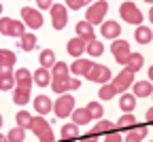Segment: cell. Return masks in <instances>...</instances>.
<instances>
[{"label": "cell", "instance_id": "6da1fadb", "mask_svg": "<svg viewBox=\"0 0 153 142\" xmlns=\"http://www.w3.org/2000/svg\"><path fill=\"white\" fill-rule=\"evenodd\" d=\"M106 11H108V2H106V0H96V2L87 9V13H85V21H89L91 26L102 24Z\"/></svg>", "mask_w": 153, "mask_h": 142}, {"label": "cell", "instance_id": "7a4b0ae2", "mask_svg": "<svg viewBox=\"0 0 153 142\" xmlns=\"http://www.w3.org/2000/svg\"><path fill=\"white\" fill-rule=\"evenodd\" d=\"M119 15H121L123 21H128L132 26H140L143 24V13H140V9L134 2H123L119 7Z\"/></svg>", "mask_w": 153, "mask_h": 142}, {"label": "cell", "instance_id": "3957f363", "mask_svg": "<svg viewBox=\"0 0 153 142\" xmlns=\"http://www.w3.org/2000/svg\"><path fill=\"white\" fill-rule=\"evenodd\" d=\"M72 110H74V98L70 93H62L53 102V112H55V117H60V119L72 115Z\"/></svg>", "mask_w": 153, "mask_h": 142}, {"label": "cell", "instance_id": "277c9868", "mask_svg": "<svg viewBox=\"0 0 153 142\" xmlns=\"http://www.w3.org/2000/svg\"><path fill=\"white\" fill-rule=\"evenodd\" d=\"M111 51H113V57H115V62L126 66L128 64V57H130V43L123 38H115L113 40V45H111Z\"/></svg>", "mask_w": 153, "mask_h": 142}, {"label": "cell", "instance_id": "5b68a950", "mask_svg": "<svg viewBox=\"0 0 153 142\" xmlns=\"http://www.w3.org/2000/svg\"><path fill=\"white\" fill-rule=\"evenodd\" d=\"M132 83H134V72L128 70V68H123L119 74H115V76L111 78V85L115 87V91H117V93H123L126 89H130Z\"/></svg>", "mask_w": 153, "mask_h": 142}, {"label": "cell", "instance_id": "8992f818", "mask_svg": "<svg viewBox=\"0 0 153 142\" xmlns=\"http://www.w3.org/2000/svg\"><path fill=\"white\" fill-rule=\"evenodd\" d=\"M85 78L91 81V83H100V85H104V83H111L113 74H111V70H108L106 66H102V64H94V66L89 68V72L85 74Z\"/></svg>", "mask_w": 153, "mask_h": 142}, {"label": "cell", "instance_id": "52a82bcc", "mask_svg": "<svg viewBox=\"0 0 153 142\" xmlns=\"http://www.w3.org/2000/svg\"><path fill=\"white\" fill-rule=\"evenodd\" d=\"M81 87V81L79 78H72V76H68V78H51V89L55 91V93H68V91H72V89H79Z\"/></svg>", "mask_w": 153, "mask_h": 142}, {"label": "cell", "instance_id": "ba28073f", "mask_svg": "<svg viewBox=\"0 0 153 142\" xmlns=\"http://www.w3.org/2000/svg\"><path fill=\"white\" fill-rule=\"evenodd\" d=\"M49 11H51V24H53V28H55V30L66 28V24H68V11H66V7L53 2Z\"/></svg>", "mask_w": 153, "mask_h": 142}, {"label": "cell", "instance_id": "9c48e42d", "mask_svg": "<svg viewBox=\"0 0 153 142\" xmlns=\"http://www.w3.org/2000/svg\"><path fill=\"white\" fill-rule=\"evenodd\" d=\"M22 19H24V24L28 26V28H32V30H38L43 26V15H41V11H36V9H32V7H24L22 9Z\"/></svg>", "mask_w": 153, "mask_h": 142}, {"label": "cell", "instance_id": "30bf717a", "mask_svg": "<svg viewBox=\"0 0 153 142\" xmlns=\"http://www.w3.org/2000/svg\"><path fill=\"white\" fill-rule=\"evenodd\" d=\"M100 34H102V38H111V40L119 38L121 36L119 21H102L100 24Z\"/></svg>", "mask_w": 153, "mask_h": 142}, {"label": "cell", "instance_id": "8fae6325", "mask_svg": "<svg viewBox=\"0 0 153 142\" xmlns=\"http://www.w3.org/2000/svg\"><path fill=\"white\" fill-rule=\"evenodd\" d=\"M85 47H87L85 40H83V38H79V36H74V38H70V40H68L66 51H68V55H72V57L76 59V57H81V55L85 53Z\"/></svg>", "mask_w": 153, "mask_h": 142}, {"label": "cell", "instance_id": "7c38bea8", "mask_svg": "<svg viewBox=\"0 0 153 142\" xmlns=\"http://www.w3.org/2000/svg\"><path fill=\"white\" fill-rule=\"evenodd\" d=\"M94 66V62L91 59H83V57H76L74 62L70 64V72L74 74V76H85L87 72H89V68Z\"/></svg>", "mask_w": 153, "mask_h": 142}, {"label": "cell", "instance_id": "4fadbf2b", "mask_svg": "<svg viewBox=\"0 0 153 142\" xmlns=\"http://www.w3.org/2000/svg\"><path fill=\"white\" fill-rule=\"evenodd\" d=\"M15 87V72L13 68H0V91H9Z\"/></svg>", "mask_w": 153, "mask_h": 142}, {"label": "cell", "instance_id": "5bb4252c", "mask_svg": "<svg viewBox=\"0 0 153 142\" xmlns=\"http://www.w3.org/2000/svg\"><path fill=\"white\" fill-rule=\"evenodd\" d=\"M147 132H149L147 125H132L128 136L123 138V142H143L147 138Z\"/></svg>", "mask_w": 153, "mask_h": 142}, {"label": "cell", "instance_id": "9a60e30c", "mask_svg": "<svg viewBox=\"0 0 153 142\" xmlns=\"http://www.w3.org/2000/svg\"><path fill=\"white\" fill-rule=\"evenodd\" d=\"M13 102L17 106H26L30 102V87H24V85H15L13 87Z\"/></svg>", "mask_w": 153, "mask_h": 142}, {"label": "cell", "instance_id": "2e32d148", "mask_svg": "<svg viewBox=\"0 0 153 142\" xmlns=\"http://www.w3.org/2000/svg\"><path fill=\"white\" fill-rule=\"evenodd\" d=\"M30 129L34 132V136L41 138L43 134H47L51 129V123L45 119V117H32V123H30Z\"/></svg>", "mask_w": 153, "mask_h": 142}, {"label": "cell", "instance_id": "e0dca14e", "mask_svg": "<svg viewBox=\"0 0 153 142\" xmlns=\"http://www.w3.org/2000/svg\"><path fill=\"white\" fill-rule=\"evenodd\" d=\"M51 108H53L51 98H47V95H36L34 98V110L41 115V117L47 115V112H51Z\"/></svg>", "mask_w": 153, "mask_h": 142}, {"label": "cell", "instance_id": "ac0fdd59", "mask_svg": "<svg viewBox=\"0 0 153 142\" xmlns=\"http://www.w3.org/2000/svg\"><path fill=\"white\" fill-rule=\"evenodd\" d=\"M113 129H117V125H115L113 121L100 119L98 123L91 127V132H89V134H94V136H106V134H108V132H113Z\"/></svg>", "mask_w": 153, "mask_h": 142}, {"label": "cell", "instance_id": "d6986e66", "mask_svg": "<svg viewBox=\"0 0 153 142\" xmlns=\"http://www.w3.org/2000/svg\"><path fill=\"white\" fill-rule=\"evenodd\" d=\"M132 91L136 98H147L153 93V85H151V81H136V85L132 83Z\"/></svg>", "mask_w": 153, "mask_h": 142}, {"label": "cell", "instance_id": "ffe728a7", "mask_svg": "<svg viewBox=\"0 0 153 142\" xmlns=\"http://www.w3.org/2000/svg\"><path fill=\"white\" fill-rule=\"evenodd\" d=\"M32 78H34V83L38 87H47V85H51V70H47V68L41 66L38 70H34Z\"/></svg>", "mask_w": 153, "mask_h": 142}, {"label": "cell", "instance_id": "44dd1931", "mask_svg": "<svg viewBox=\"0 0 153 142\" xmlns=\"http://www.w3.org/2000/svg\"><path fill=\"white\" fill-rule=\"evenodd\" d=\"M76 36L79 38H83L85 43H89V40H94V26L89 24V21H79L76 24Z\"/></svg>", "mask_w": 153, "mask_h": 142}, {"label": "cell", "instance_id": "7402d4cb", "mask_svg": "<svg viewBox=\"0 0 153 142\" xmlns=\"http://www.w3.org/2000/svg\"><path fill=\"white\" fill-rule=\"evenodd\" d=\"M34 78H32V72L26 70V68H19L15 72V85H24V87H32Z\"/></svg>", "mask_w": 153, "mask_h": 142}, {"label": "cell", "instance_id": "603a6c76", "mask_svg": "<svg viewBox=\"0 0 153 142\" xmlns=\"http://www.w3.org/2000/svg\"><path fill=\"white\" fill-rule=\"evenodd\" d=\"M134 38H136V43H140V45H149L151 38H153V32H151V28H147V26H136Z\"/></svg>", "mask_w": 153, "mask_h": 142}, {"label": "cell", "instance_id": "cb8c5ba5", "mask_svg": "<svg viewBox=\"0 0 153 142\" xmlns=\"http://www.w3.org/2000/svg\"><path fill=\"white\" fill-rule=\"evenodd\" d=\"M119 108L123 112H132L134 108H136V95L134 93H123L119 98Z\"/></svg>", "mask_w": 153, "mask_h": 142}, {"label": "cell", "instance_id": "d4e9b609", "mask_svg": "<svg viewBox=\"0 0 153 142\" xmlns=\"http://www.w3.org/2000/svg\"><path fill=\"white\" fill-rule=\"evenodd\" d=\"M17 55L11 49H0V68H13Z\"/></svg>", "mask_w": 153, "mask_h": 142}, {"label": "cell", "instance_id": "484cf974", "mask_svg": "<svg viewBox=\"0 0 153 142\" xmlns=\"http://www.w3.org/2000/svg\"><path fill=\"white\" fill-rule=\"evenodd\" d=\"M34 47H36V36L32 32H26L19 36V49L22 51H32Z\"/></svg>", "mask_w": 153, "mask_h": 142}, {"label": "cell", "instance_id": "4316f807", "mask_svg": "<svg viewBox=\"0 0 153 142\" xmlns=\"http://www.w3.org/2000/svg\"><path fill=\"white\" fill-rule=\"evenodd\" d=\"M143 64H145V57H143L140 53H130L126 68H128V70H132V72H138V70L143 68Z\"/></svg>", "mask_w": 153, "mask_h": 142}, {"label": "cell", "instance_id": "83f0119b", "mask_svg": "<svg viewBox=\"0 0 153 142\" xmlns=\"http://www.w3.org/2000/svg\"><path fill=\"white\" fill-rule=\"evenodd\" d=\"M38 59H41V66H43V68H47V70H51V68H53V64L57 62V59H55V53H53L51 49H43V51H41V55H38Z\"/></svg>", "mask_w": 153, "mask_h": 142}, {"label": "cell", "instance_id": "f1b7e54d", "mask_svg": "<svg viewBox=\"0 0 153 142\" xmlns=\"http://www.w3.org/2000/svg\"><path fill=\"white\" fill-rule=\"evenodd\" d=\"M89 121H91V117H89L87 108H74L72 110V123L74 125H85Z\"/></svg>", "mask_w": 153, "mask_h": 142}, {"label": "cell", "instance_id": "f546056e", "mask_svg": "<svg viewBox=\"0 0 153 142\" xmlns=\"http://www.w3.org/2000/svg\"><path fill=\"white\" fill-rule=\"evenodd\" d=\"M85 51H87V55L89 57H100L102 53H104V45L100 43V40H89L87 43V47H85Z\"/></svg>", "mask_w": 153, "mask_h": 142}, {"label": "cell", "instance_id": "4dcf8cb0", "mask_svg": "<svg viewBox=\"0 0 153 142\" xmlns=\"http://www.w3.org/2000/svg\"><path fill=\"white\" fill-rule=\"evenodd\" d=\"M68 64L64 62H55L53 68H51V78H68Z\"/></svg>", "mask_w": 153, "mask_h": 142}, {"label": "cell", "instance_id": "1f68e13d", "mask_svg": "<svg viewBox=\"0 0 153 142\" xmlns=\"http://www.w3.org/2000/svg\"><path fill=\"white\" fill-rule=\"evenodd\" d=\"M76 138H79V125L74 123L62 125V140H76Z\"/></svg>", "mask_w": 153, "mask_h": 142}, {"label": "cell", "instance_id": "d6a6232c", "mask_svg": "<svg viewBox=\"0 0 153 142\" xmlns=\"http://www.w3.org/2000/svg\"><path fill=\"white\" fill-rule=\"evenodd\" d=\"M15 123H17L19 127H24V129H30V123H32V115H30L28 110H19V112L15 115Z\"/></svg>", "mask_w": 153, "mask_h": 142}, {"label": "cell", "instance_id": "836d02e7", "mask_svg": "<svg viewBox=\"0 0 153 142\" xmlns=\"http://www.w3.org/2000/svg\"><path fill=\"white\" fill-rule=\"evenodd\" d=\"M132 125H136V117H134L132 112H126L123 117H119V121H117V129L121 132V129H130Z\"/></svg>", "mask_w": 153, "mask_h": 142}, {"label": "cell", "instance_id": "e575fe53", "mask_svg": "<svg viewBox=\"0 0 153 142\" xmlns=\"http://www.w3.org/2000/svg\"><path fill=\"white\" fill-rule=\"evenodd\" d=\"M98 95H100V100H104V102H108V100H113L115 95H117V91H115V87L111 85V83H104L100 89H98Z\"/></svg>", "mask_w": 153, "mask_h": 142}, {"label": "cell", "instance_id": "d590c367", "mask_svg": "<svg viewBox=\"0 0 153 142\" xmlns=\"http://www.w3.org/2000/svg\"><path fill=\"white\" fill-rule=\"evenodd\" d=\"M7 138H9V142H26V129L17 125L7 134Z\"/></svg>", "mask_w": 153, "mask_h": 142}, {"label": "cell", "instance_id": "8d00e7d4", "mask_svg": "<svg viewBox=\"0 0 153 142\" xmlns=\"http://www.w3.org/2000/svg\"><path fill=\"white\" fill-rule=\"evenodd\" d=\"M85 108H87V112H89V117H91V119H102L104 106H102L100 102H89Z\"/></svg>", "mask_w": 153, "mask_h": 142}, {"label": "cell", "instance_id": "74e56055", "mask_svg": "<svg viewBox=\"0 0 153 142\" xmlns=\"http://www.w3.org/2000/svg\"><path fill=\"white\" fill-rule=\"evenodd\" d=\"M11 28H13V17H0V34L11 36Z\"/></svg>", "mask_w": 153, "mask_h": 142}, {"label": "cell", "instance_id": "f35d334b", "mask_svg": "<svg viewBox=\"0 0 153 142\" xmlns=\"http://www.w3.org/2000/svg\"><path fill=\"white\" fill-rule=\"evenodd\" d=\"M22 34H26V24H24V21H17V19H13V28H11V36L19 38Z\"/></svg>", "mask_w": 153, "mask_h": 142}, {"label": "cell", "instance_id": "ab89813d", "mask_svg": "<svg viewBox=\"0 0 153 142\" xmlns=\"http://www.w3.org/2000/svg\"><path fill=\"white\" fill-rule=\"evenodd\" d=\"M104 142H123V136H121L119 129H113V132H108L104 136Z\"/></svg>", "mask_w": 153, "mask_h": 142}, {"label": "cell", "instance_id": "60d3db41", "mask_svg": "<svg viewBox=\"0 0 153 142\" xmlns=\"http://www.w3.org/2000/svg\"><path fill=\"white\" fill-rule=\"evenodd\" d=\"M66 4H68V9H72V11H79L85 2H83V0H66Z\"/></svg>", "mask_w": 153, "mask_h": 142}, {"label": "cell", "instance_id": "b9f144b4", "mask_svg": "<svg viewBox=\"0 0 153 142\" xmlns=\"http://www.w3.org/2000/svg\"><path fill=\"white\" fill-rule=\"evenodd\" d=\"M36 4H38V9H51L53 0H36Z\"/></svg>", "mask_w": 153, "mask_h": 142}, {"label": "cell", "instance_id": "7bdbcfd3", "mask_svg": "<svg viewBox=\"0 0 153 142\" xmlns=\"http://www.w3.org/2000/svg\"><path fill=\"white\" fill-rule=\"evenodd\" d=\"M79 142H98V140H96V136H94V134H85V136H81V138H79Z\"/></svg>", "mask_w": 153, "mask_h": 142}, {"label": "cell", "instance_id": "ee69618b", "mask_svg": "<svg viewBox=\"0 0 153 142\" xmlns=\"http://www.w3.org/2000/svg\"><path fill=\"white\" fill-rule=\"evenodd\" d=\"M147 123H151V125H153V106L147 110Z\"/></svg>", "mask_w": 153, "mask_h": 142}, {"label": "cell", "instance_id": "f6af8a7d", "mask_svg": "<svg viewBox=\"0 0 153 142\" xmlns=\"http://www.w3.org/2000/svg\"><path fill=\"white\" fill-rule=\"evenodd\" d=\"M147 74H149V81H151V83H153V64L149 66V72H147Z\"/></svg>", "mask_w": 153, "mask_h": 142}, {"label": "cell", "instance_id": "bcb514c9", "mask_svg": "<svg viewBox=\"0 0 153 142\" xmlns=\"http://www.w3.org/2000/svg\"><path fill=\"white\" fill-rule=\"evenodd\" d=\"M0 142H9V138H7V136H2V134H0Z\"/></svg>", "mask_w": 153, "mask_h": 142}, {"label": "cell", "instance_id": "7dc6e473", "mask_svg": "<svg viewBox=\"0 0 153 142\" xmlns=\"http://www.w3.org/2000/svg\"><path fill=\"white\" fill-rule=\"evenodd\" d=\"M149 19L153 21V4H151V11H149Z\"/></svg>", "mask_w": 153, "mask_h": 142}, {"label": "cell", "instance_id": "c3c4849f", "mask_svg": "<svg viewBox=\"0 0 153 142\" xmlns=\"http://www.w3.org/2000/svg\"><path fill=\"white\" fill-rule=\"evenodd\" d=\"M0 127H2V115H0Z\"/></svg>", "mask_w": 153, "mask_h": 142}, {"label": "cell", "instance_id": "681fc988", "mask_svg": "<svg viewBox=\"0 0 153 142\" xmlns=\"http://www.w3.org/2000/svg\"><path fill=\"white\" fill-rule=\"evenodd\" d=\"M145 2H149V4H153V0H145Z\"/></svg>", "mask_w": 153, "mask_h": 142}, {"label": "cell", "instance_id": "f907efd6", "mask_svg": "<svg viewBox=\"0 0 153 142\" xmlns=\"http://www.w3.org/2000/svg\"><path fill=\"white\" fill-rule=\"evenodd\" d=\"M62 142H74V140H62Z\"/></svg>", "mask_w": 153, "mask_h": 142}, {"label": "cell", "instance_id": "816d5d0a", "mask_svg": "<svg viewBox=\"0 0 153 142\" xmlns=\"http://www.w3.org/2000/svg\"><path fill=\"white\" fill-rule=\"evenodd\" d=\"M83 2H91V0H83Z\"/></svg>", "mask_w": 153, "mask_h": 142}, {"label": "cell", "instance_id": "f5cc1de1", "mask_svg": "<svg viewBox=\"0 0 153 142\" xmlns=\"http://www.w3.org/2000/svg\"><path fill=\"white\" fill-rule=\"evenodd\" d=\"M0 13H2V4H0Z\"/></svg>", "mask_w": 153, "mask_h": 142}, {"label": "cell", "instance_id": "db71d44e", "mask_svg": "<svg viewBox=\"0 0 153 142\" xmlns=\"http://www.w3.org/2000/svg\"><path fill=\"white\" fill-rule=\"evenodd\" d=\"M151 95H153V93H151Z\"/></svg>", "mask_w": 153, "mask_h": 142}, {"label": "cell", "instance_id": "11a10c76", "mask_svg": "<svg viewBox=\"0 0 153 142\" xmlns=\"http://www.w3.org/2000/svg\"><path fill=\"white\" fill-rule=\"evenodd\" d=\"M151 142H153V140H151Z\"/></svg>", "mask_w": 153, "mask_h": 142}]
</instances>
